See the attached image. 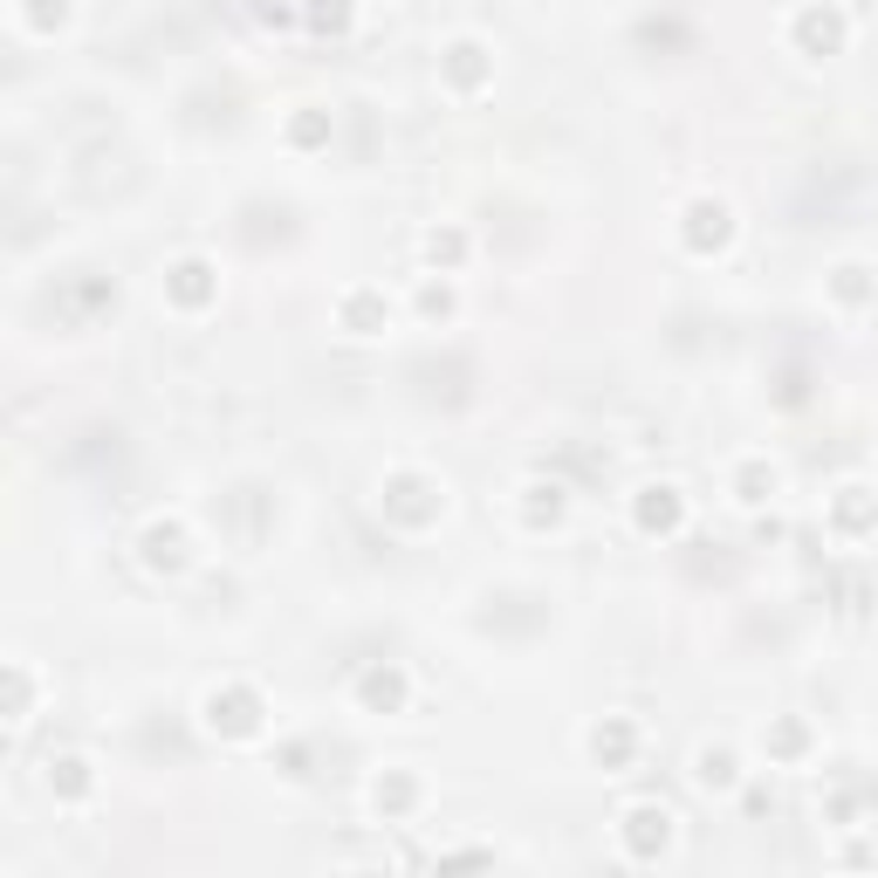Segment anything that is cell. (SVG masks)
I'll return each instance as SVG.
<instances>
[{
    "label": "cell",
    "mask_w": 878,
    "mask_h": 878,
    "mask_svg": "<svg viewBox=\"0 0 878 878\" xmlns=\"http://www.w3.org/2000/svg\"><path fill=\"white\" fill-rule=\"evenodd\" d=\"M439 69H447V83H453V96H474L487 76H495V62H487V48L481 42H447V56H439Z\"/></svg>",
    "instance_id": "cell-1"
},
{
    "label": "cell",
    "mask_w": 878,
    "mask_h": 878,
    "mask_svg": "<svg viewBox=\"0 0 878 878\" xmlns=\"http://www.w3.org/2000/svg\"><path fill=\"white\" fill-rule=\"evenodd\" d=\"M796 28H804L810 48H823V56H837V48H844V14H837V8H823V14L810 8L804 21H796Z\"/></svg>",
    "instance_id": "cell-2"
},
{
    "label": "cell",
    "mask_w": 878,
    "mask_h": 878,
    "mask_svg": "<svg viewBox=\"0 0 878 878\" xmlns=\"http://www.w3.org/2000/svg\"><path fill=\"white\" fill-rule=\"evenodd\" d=\"M638 522H645V529H673V522H680V487H645Z\"/></svg>",
    "instance_id": "cell-3"
},
{
    "label": "cell",
    "mask_w": 878,
    "mask_h": 878,
    "mask_svg": "<svg viewBox=\"0 0 878 878\" xmlns=\"http://www.w3.org/2000/svg\"><path fill=\"white\" fill-rule=\"evenodd\" d=\"M199 275H206L199 262H178V268H172V296H178V302H199V296H206Z\"/></svg>",
    "instance_id": "cell-4"
},
{
    "label": "cell",
    "mask_w": 878,
    "mask_h": 878,
    "mask_svg": "<svg viewBox=\"0 0 878 878\" xmlns=\"http://www.w3.org/2000/svg\"><path fill=\"white\" fill-rule=\"evenodd\" d=\"M701 783H720V789H728V783H735V762L714 755V748H701Z\"/></svg>",
    "instance_id": "cell-5"
}]
</instances>
